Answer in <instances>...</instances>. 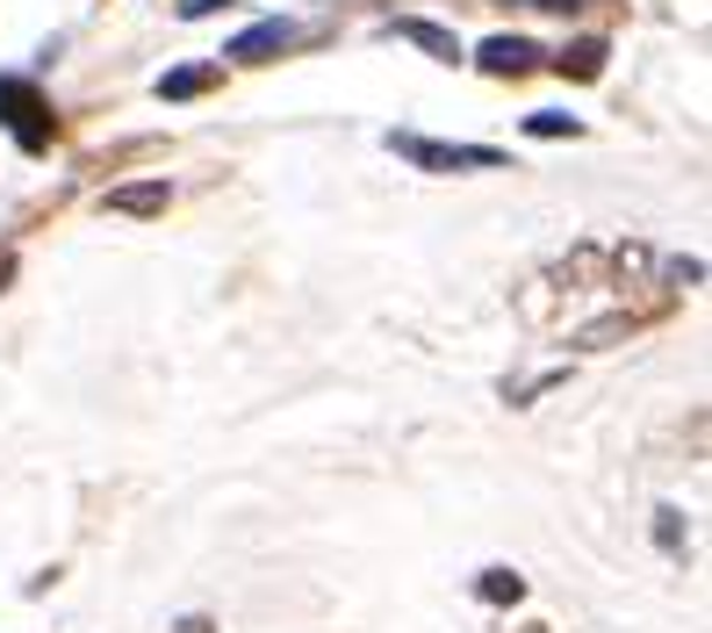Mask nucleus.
Segmentation results:
<instances>
[{
    "mask_svg": "<svg viewBox=\"0 0 712 633\" xmlns=\"http://www.w3.org/2000/svg\"><path fill=\"white\" fill-rule=\"evenodd\" d=\"M166 202H173V188H166V180H130V188H109V209H116V217H159Z\"/></svg>",
    "mask_w": 712,
    "mask_h": 633,
    "instance_id": "nucleus-6",
    "label": "nucleus"
},
{
    "mask_svg": "<svg viewBox=\"0 0 712 633\" xmlns=\"http://www.w3.org/2000/svg\"><path fill=\"white\" fill-rule=\"evenodd\" d=\"M180 633H217V620H202V612H194V620H180Z\"/></svg>",
    "mask_w": 712,
    "mask_h": 633,
    "instance_id": "nucleus-12",
    "label": "nucleus"
},
{
    "mask_svg": "<svg viewBox=\"0 0 712 633\" xmlns=\"http://www.w3.org/2000/svg\"><path fill=\"white\" fill-rule=\"evenodd\" d=\"M223 72L217 66H173V72H159V101H194V94H209Z\"/></svg>",
    "mask_w": 712,
    "mask_h": 633,
    "instance_id": "nucleus-7",
    "label": "nucleus"
},
{
    "mask_svg": "<svg viewBox=\"0 0 712 633\" xmlns=\"http://www.w3.org/2000/svg\"><path fill=\"white\" fill-rule=\"evenodd\" d=\"M475 66L497 72V80H511V72H533V66H540V43H533V37H490V43L475 51Z\"/></svg>",
    "mask_w": 712,
    "mask_h": 633,
    "instance_id": "nucleus-4",
    "label": "nucleus"
},
{
    "mask_svg": "<svg viewBox=\"0 0 712 633\" xmlns=\"http://www.w3.org/2000/svg\"><path fill=\"white\" fill-rule=\"evenodd\" d=\"M217 8H231V0H180V14H188V22H194V14H217Z\"/></svg>",
    "mask_w": 712,
    "mask_h": 633,
    "instance_id": "nucleus-11",
    "label": "nucleus"
},
{
    "mask_svg": "<svg viewBox=\"0 0 712 633\" xmlns=\"http://www.w3.org/2000/svg\"><path fill=\"white\" fill-rule=\"evenodd\" d=\"M397 37H403V43H418V51L439 58V66H453V58H461V37H453V29H439V22H425V14H403Z\"/></svg>",
    "mask_w": 712,
    "mask_h": 633,
    "instance_id": "nucleus-5",
    "label": "nucleus"
},
{
    "mask_svg": "<svg viewBox=\"0 0 712 633\" xmlns=\"http://www.w3.org/2000/svg\"><path fill=\"white\" fill-rule=\"evenodd\" d=\"M389 152L425 165V173H490V165H504V152H490V144H439V138H418V130H389Z\"/></svg>",
    "mask_w": 712,
    "mask_h": 633,
    "instance_id": "nucleus-1",
    "label": "nucleus"
},
{
    "mask_svg": "<svg viewBox=\"0 0 712 633\" xmlns=\"http://www.w3.org/2000/svg\"><path fill=\"white\" fill-rule=\"evenodd\" d=\"M475 591H482V597H490V605H519V591H525V583H519V576H511V569H490V576H482V583H475Z\"/></svg>",
    "mask_w": 712,
    "mask_h": 633,
    "instance_id": "nucleus-9",
    "label": "nucleus"
},
{
    "mask_svg": "<svg viewBox=\"0 0 712 633\" xmlns=\"http://www.w3.org/2000/svg\"><path fill=\"white\" fill-rule=\"evenodd\" d=\"M0 123L14 130L22 152H43V144H51V109H43V94H37L29 72H0Z\"/></svg>",
    "mask_w": 712,
    "mask_h": 633,
    "instance_id": "nucleus-2",
    "label": "nucleus"
},
{
    "mask_svg": "<svg viewBox=\"0 0 712 633\" xmlns=\"http://www.w3.org/2000/svg\"><path fill=\"white\" fill-rule=\"evenodd\" d=\"M604 51H612V43H604V37H575L569 51L554 58V66H562L569 80H598V72H604Z\"/></svg>",
    "mask_w": 712,
    "mask_h": 633,
    "instance_id": "nucleus-8",
    "label": "nucleus"
},
{
    "mask_svg": "<svg viewBox=\"0 0 712 633\" xmlns=\"http://www.w3.org/2000/svg\"><path fill=\"white\" fill-rule=\"evenodd\" d=\"M575 130H583V123L562 115V109H554V115H525V138H575Z\"/></svg>",
    "mask_w": 712,
    "mask_h": 633,
    "instance_id": "nucleus-10",
    "label": "nucleus"
},
{
    "mask_svg": "<svg viewBox=\"0 0 712 633\" xmlns=\"http://www.w3.org/2000/svg\"><path fill=\"white\" fill-rule=\"evenodd\" d=\"M533 8H554V14H569V8H583V0H533Z\"/></svg>",
    "mask_w": 712,
    "mask_h": 633,
    "instance_id": "nucleus-13",
    "label": "nucleus"
},
{
    "mask_svg": "<svg viewBox=\"0 0 712 633\" xmlns=\"http://www.w3.org/2000/svg\"><path fill=\"white\" fill-rule=\"evenodd\" d=\"M295 37H302V29L288 22V14H267V22H252L245 37H231V58H238V66H267V58H281Z\"/></svg>",
    "mask_w": 712,
    "mask_h": 633,
    "instance_id": "nucleus-3",
    "label": "nucleus"
}]
</instances>
